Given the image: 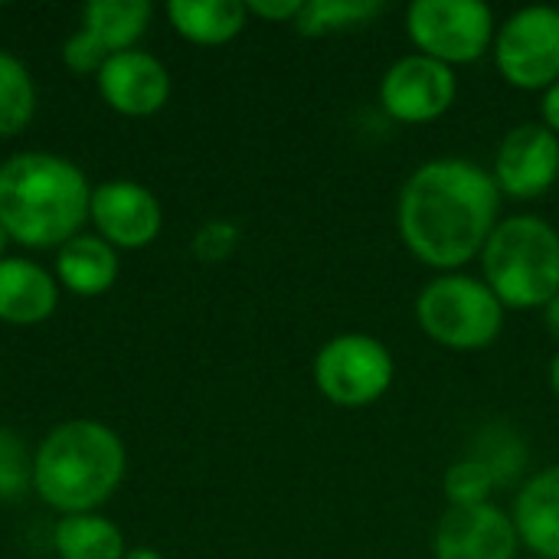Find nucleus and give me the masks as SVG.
<instances>
[{
    "label": "nucleus",
    "mask_w": 559,
    "mask_h": 559,
    "mask_svg": "<svg viewBox=\"0 0 559 559\" xmlns=\"http://www.w3.org/2000/svg\"><path fill=\"white\" fill-rule=\"evenodd\" d=\"M495 491H498V475L478 455H465V459H459V462H452L445 468L442 495H445L449 508L491 504V495Z\"/></svg>",
    "instance_id": "4be33fe9"
},
{
    "label": "nucleus",
    "mask_w": 559,
    "mask_h": 559,
    "mask_svg": "<svg viewBox=\"0 0 559 559\" xmlns=\"http://www.w3.org/2000/svg\"><path fill=\"white\" fill-rule=\"evenodd\" d=\"M301 3L305 0H249L246 10L249 16H259V20H269V23H295L298 13H301Z\"/></svg>",
    "instance_id": "a878e982"
},
{
    "label": "nucleus",
    "mask_w": 559,
    "mask_h": 559,
    "mask_svg": "<svg viewBox=\"0 0 559 559\" xmlns=\"http://www.w3.org/2000/svg\"><path fill=\"white\" fill-rule=\"evenodd\" d=\"M124 559H164L154 547H131L128 554H124Z\"/></svg>",
    "instance_id": "c756f323"
},
{
    "label": "nucleus",
    "mask_w": 559,
    "mask_h": 559,
    "mask_svg": "<svg viewBox=\"0 0 559 559\" xmlns=\"http://www.w3.org/2000/svg\"><path fill=\"white\" fill-rule=\"evenodd\" d=\"M478 259L485 285L508 311L547 308L559 295V233L544 216L501 219Z\"/></svg>",
    "instance_id": "20e7f679"
},
{
    "label": "nucleus",
    "mask_w": 559,
    "mask_h": 559,
    "mask_svg": "<svg viewBox=\"0 0 559 559\" xmlns=\"http://www.w3.org/2000/svg\"><path fill=\"white\" fill-rule=\"evenodd\" d=\"M95 82L102 102L124 118H151L170 102V72L144 49L108 56Z\"/></svg>",
    "instance_id": "ddd939ff"
},
{
    "label": "nucleus",
    "mask_w": 559,
    "mask_h": 559,
    "mask_svg": "<svg viewBox=\"0 0 559 559\" xmlns=\"http://www.w3.org/2000/svg\"><path fill=\"white\" fill-rule=\"evenodd\" d=\"M190 249L203 265H219L239 249V226L229 219H210L193 233Z\"/></svg>",
    "instance_id": "b1692460"
},
{
    "label": "nucleus",
    "mask_w": 559,
    "mask_h": 559,
    "mask_svg": "<svg viewBox=\"0 0 559 559\" xmlns=\"http://www.w3.org/2000/svg\"><path fill=\"white\" fill-rule=\"evenodd\" d=\"M311 377L318 393L341 409H364L383 400L396 380L390 347L364 331H344L314 354Z\"/></svg>",
    "instance_id": "423d86ee"
},
{
    "label": "nucleus",
    "mask_w": 559,
    "mask_h": 559,
    "mask_svg": "<svg viewBox=\"0 0 559 559\" xmlns=\"http://www.w3.org/2000/svg\"><path fill=\"white\" fill-rule=\"evenodd\" d=\"M544 324H547V331H550V337L559 344V295L544 308Z\"/></svg>",
    "instance_id": "cd10ccee"
},
{
    "label": "nucleus",
    "mask_w": 559,
    "mask_h": 559,
    "mask_svg": "<svg viewBox=\"0 0 559 559\" xmlns=\"http://www.w3.org/2000/svg\"><path fill=\"white\" fill-rule=\"evenodd\" d=\"M495 69L521 92H547L559 82V7L531 3L498 23Z\"/></svg>",
    "instance_id": "6e6552de"
},
{
    "label": "nucleus",
    "mask_w": 559,
    "mask_h": 559,
    "mask_svg": "<svg viewBox=\"0 0 559 559\" xmlns=\"http://www.w3.org/2000/svg\"><path fill=\"white\" fill-rule=\"evenodd\" d=\"M128 449L115 429L95 419H66L33 452L36 498L69 514H95L124 481Z\"/></svg>",
    "instance_id": "7ed1b4c3"
},
{
    "label": "nucleus",
    "mask_w": 559,
    "mask_h": 559,
    "mask_svg": "<svg viewBox=\"0 0 559 559\" xmlns=\"http://www.w3.org/2000/svg\"><path fill=\"white\" fill-rule=\"evenodd\" d=\"M118 272H121L118 249L108 246L102 236L79 233L75 239H69L66 246L56 249L52 275H56L59 288H66L79 298H98V295L111 292L118 282Z\"/></svg>",
    "instance_id": "dca6fc26"
},
{
    "label": "nucleus",
    "mask_w": 559,
    "mask_h": 559,
    "mask_svg": "<svg viewBox=\"0 0 559 559\" xmlns=\"http://www.w3.org/2000/svg\"><path fill=\"white\" fill-rule=\"evenodd\" d=\"M383 13H386L383 0H305L292 26L295 33L318 39V36H331L344 29H360Z\"/></svg>",
    "instance_id": "aec40b11"
},
{
    "label": "nucleus",
    "mask_w": 559,
    "mask_h": 559,
    "mask_svg": "<svg viewBox=\"0 0 559 559\" xmlns=\"http://www.w3.org/2000/svg\"><path fill=\"white\" fill-rule=\"evenodd\" d=\"M7 246H10V236H7V229L0 226V262L7 259Z\"/></svg>",
    "instance_id": "7c9ffc66"
},
{
    "label": "nucleus",
    "mask_w": 559,
    "mask_h": 559,
    "mask_svg": "<svg viewBox=\"0 0 559 559\" xmlns=\"http://www.w3.org/2000/svg\"><path fill=\"white\" fill-rule=\"evenodd\" d=\"M167 20L193 46H226L246 29L249 10L242 0H170Z\"/></svg>",
    "instance_id": "f3484780"
},
{
    "label": "nucleus",
    "mask_w": 559,
    "mask_h": 559,
    "mask_svg": "<svg viewBox=\"0 0 559 559\" xmlns=\"http://www.w3.org/2000/svg\"><path fill=\"white\" fill-rule=\"evenodd\" d=\"M547 380H550V390H554V396L559 400V347H557V354L550 357V370H547Z\"/></svg>",
    "instance_id": "c85d7f7f"
},
{
    "label": "nucleus",
    "mask_w": 559,
    "mask_h": 559,
    "mask_svg": "<svg viewBox=\"0 0 559 559\" xmlns=\"http://www.w3.org/2000/svg\"><path fill=\"white\" fill-rule=\"evenodd\" d=\"M88 223L115 249H147L164 226L160 200L138 180H105L92 187Z\"/></svg>",
    "instance_id": "9b49d317"
},
{
    "label": "nucleus",
    "mask_w": 559,
    "mask_h": 559,
    "mask_svg": "<svg viewBox=\"0 0 559 559\" xmlns=\"http://www.w3.org/2000/svg\"><path fill=\"white\" fill-rule=\"evenodd\" d=\"M491 177L501 197L511 200H537L550 193L559 180V138L540 121L511 128L495 151Z\"/></svg>",
    "instance_id": "9d476101"
},
{
    "label": "nucleus",
    "mask_w": 559,
    "mask_h": 559,
    "mask_svg": "<svg viewBox=\"0 0 559 559\" xmlns=\"http://www.w3.org/2000/svg\"><path fill=\"white\" fill-rule=\"evenodd\" d=\"M52 550L59 559H124L128 544L118 524L105 514H69L52 527Z\"/></svg>",
    "instance_id": "6ab92c4d"
},
{
    "label": "nucleus",
    "mask_w": 559,
    "mask_h": 559,
    "mask_svg": "<svg viewBox=\"0 0 559 559\" xmlns=\"http://www.w3.org/2000/svg\"><path fill=\"white\" fill-rule=\"evenodd\" d=\"M416 324L419 331L455 354H475L491 347L501 331L508 308L485 285L481 275L442 272L429 278L416 295Z\"/></svg>",
    "instance_id": "39448f33"
},
{
    "label": "nucleus",
    "mask_w": 559,
    "mask_h": 559,
    "mask_svg": "<svg viewBox=\"0 0 559 559\" xmlns=\"http://www.w3.org/2000/svg\"><path fill=\"white\" fill-rule=\"evenodd\" d=\"M540 124L550 128L559 138V82L544 92V102H540Z\"/></svg>",
    "instance_id": "bb28decb"
},
{
    "label": "nucleus",
    "mask_w": 559,
    "mask_h": 559,
    "mask_svg": "<svg viewBox=\"0 0 559 559\" xmlns=\"http://www.w3.org/2000/svg\"><path fill=\"white\" fill-rule=\"evenodd\" d=\"M501 190L488 167L468 157L419 164L396 200L403 246L426 269L465 272L501 223Z\"/></svg>",
    "instance_id": "f257e3e1"
},
{
    "label": "nucleus",
    "mask_w": 559,
    "mask_h": 559,
    "mask_svg": "<svg viewBox=\"0 0 559 559\" xmlns=\"http://www.w3.org/2000/svg\"><path fill=\"white\" fill-rule=\"evenodd\" d=\"M459 98L455 69L423 56L406 52L390 62L380 79V105L400 124H429L442 118Z\"/></svg>",
    "instance_id": "1a4fd4ad"
},
{
    "label": "nucleus",
    "mask_w": 559,
    "mask_h": 559,
    "mask_svg": "<svg viewBox=\"0 0 559 559\" xmlns=\"http://www.w3.org/2000/svg\"><path fill=\"white\" fill-rule=\"evenodd\" d=\"M33 488V452L23 436L0 426V501H16Z\"/></svg>",
    "instance_id": "5701e85b"
},
{
    "label": "nucleus",
    "mask_w": 559,
    "mask_h": 559,
    "mask_svg": "<svg viewBox=\"0 0 559 559\" xmlns=\"http://www.w3.org/2000/svg\"><path fill=\"white\" fill-rule=\"evenodd\" d=\"M154 7L147 0H88L82 7V26L108 56L138 49L147 33Z\"/></svg>",
    "instance_id": "a211bd4d"
},
{
    "label": "nucleus",
    "mask_w": 559,
    "mask_h": 559,
    "mask_svg": "<svg viewBox=\"0 0 559 559\" xmlns=\"http://www.w3.org/2000/svg\"><path fill=\"white\" fill-rule=\"evenodd\" d=\"M406 33L416 52L459 69L491 49L498 20L481 0H416L406 10Z\"/></svg>",
    "instance_id": "0eeeda50"
},
{
    "label": "nucleus",
    "mask_w": 559,
    "mask_h": 559,
    "mask_svg": "<svg viewBox=\"0 0 559 559\" xmlns=\"http://www.w3.org/2000/svg\"><path fill=\"white\" fill-rule=\"evenodd\" d=\"M521 540L508 511L495 501L449 508L432 534V559H518Z\"/></svg>",
    "instance_id": "f8f14e48"
},
{
    "label": "nucleus",
    "mask_w": 559,
    "mask_h": 559,
    "mask_svg": "<svg viewBox=\"0 0 559 559\" xmlns=\"http://www.w3.org/2000/svg\"><path fill=\"white\" fill-rule=\"evenodd\" d=\"M92 187L62 154L23 151L0 164V226L23 249H59L88 223Z\"/></svg>",
    "instance_id": "f03ea898"
},
{
    "label": "nucleus",
    "mask_w": 559,
    "mask_h": 559,
    "mask_svg": "<svg viewBox=\"0 0 559 559\" xmlns=\"http://www.w3.org/2000/svg\"><path fill=\"white\" fill-rule=\"evenodd\" d=\"M56 275L29 259L7 255L0 262V321L13 328H33L52 318L59 305Z\"/></svg>",
    "instance_id": "2eb2a0df"
},
{
    "label": "nucleus",
    "mask_w": 559,
    "mask_h": 559,
    "mask_svg": "<svg viewBox=\"0 0 559 559\" xmlns=\"http://www.w3.org/2000/svg\"><path fill=\"white\" fill-rule=\"evenodd\" d=\"M511 521L521 547H527L534 559H559V462L534 472L521 485Z\"/></svg>",
    "instance_id": "4468645a"
},
{
    "label": "nucleus",
    "mask_w": 559,
    "mask_h": 559,
    "mask_svg": "<svg viewBox=\"0 0 559 559\" xmlns=\"http://www.w3.org/2000/svg\"><path fill=\"white\" fill-rule=\"evenodd\" d=\"M62 62L69 72L75 75H98V69L108 62V52L85 33V29H75L66 43H62Z\"/></svg>",
    "instance_id": "393cba45"
},
{
    "label": "nucleus",
    "mask_w": 559,
    "mask_h": 559,
    "mask_svg": "<svg viewBox=\"0 0 559 559\" xmlns=\"http://www.w3.org/2000/svg\"><path fill=\"white\" fill-rule=\"evenodd\" d=\"M36 115V82L29 69L0 49V138H16Z\"/></svg>",
    "instance_id": "412c9836"
}]
</instances>
